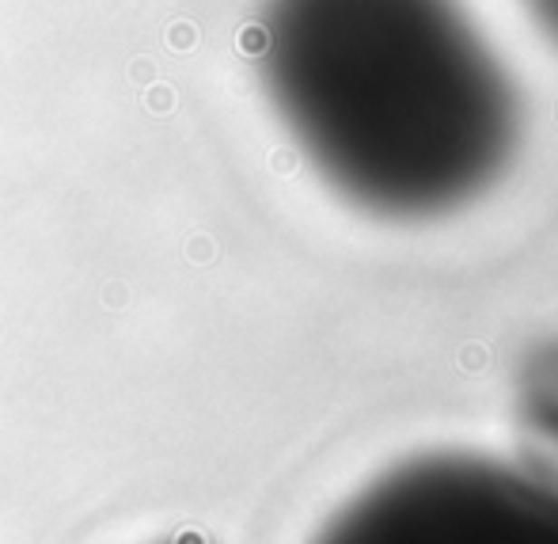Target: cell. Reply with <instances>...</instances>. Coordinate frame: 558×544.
Instances as JSON below:
<instances>
[{
	"label": "cell",
	"instance_id": "obj_2",
	"mask_svg": "<svg viewBox=\"0 0 558 544\" xmlns=\"http://www.w3.org/2000/svg\"><path fill=\"white\" fill-rule=\"evenodd\" d=\"M319 544H558V488L486 461H422L376 483Z\"/></svg>",
	"mask_w": 558,
	"mask_h": 544
},
{
	"label": "cell",
	"instance_id": "obj_1",
	"mask_svg": "<svg viewBox=\"0 0 558 544\" xmlns=\"http://www.w3.org/2000/svg\"><path fill=\"white\" fill-rule=\"evenodd\" d=\"M255 69L308 164L380 218L467 206L521 138L516 88L460 0H263Z\"/></svg>",
	"mask_w": 558,
	"mask_h": 544
},
{
	"label": "cell",
	"instance_id": "obj_3",
	"mask_svg": "<svg viewBox=\"0 0 558 544\" xmlns=\"http://www.w3.org/2000/svg\"><path fill=\"white\" fill-rule=\"evenodd\" d=\"M524 12L551 46H558V0H524Z\"/></svg>",
	"mask_w": 558,
	"mask_h": 544
}]
</instances>
